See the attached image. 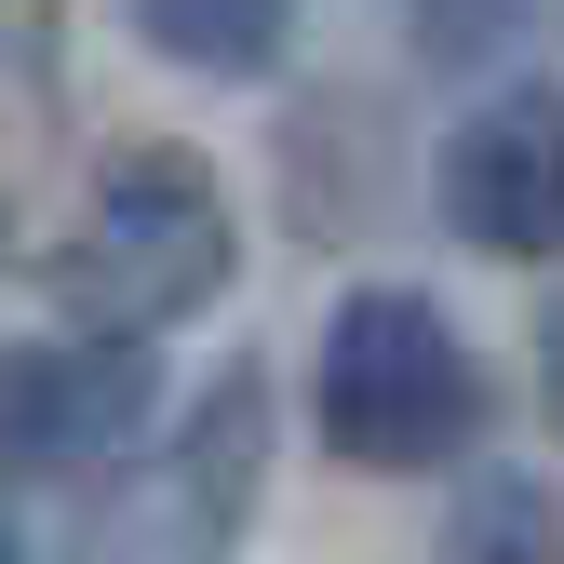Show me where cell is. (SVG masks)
<instances>
[{
	"label": "cell",
	"instance_id": "6da1fadb",
	"mask_svg": "<svg viewBox=\"0 0 564 564\" xmlns=\"http://www.w3.org/2000/svg\"><path fill=\"white\" fill-rule=\"evenodd\" d=\"M310 416L349 470H457L484 431H498V377H484V349L457 336V310L431 282H364V296H336L323 323V364H310Z\"/></svg>",
	"mask_w": 564,
	"mask_h": 564
},
{
	"label": "cell",
	"instance_id": "7a4b0ae2",
	"mask_svg": "<svg viewBox=\"0 0 564 564\" xmlns=\"http://www.w3.org/2000/svg\"><path fill=\"white\" fill-rule=\"evenodd\" d=\"M242 269V216L229 175L188 149V134H134L95 162V202L54 256V296L82 310V336H162L188 310H216Z\"/></svg>",
	"mask_w": 564,
	"mask_h": 564
},
{
	"label": "cell",
	"instance_id": "3957f363",
	"mask_svg": "<svg viewBox=\"0 0 564 564\" xmlns=\"http://www.w3.org/2000/svg\"><path fill=\"white\" fill-rule=\"evenodd\" d=\"M256 470H269V377L216 364L188 390V416L149 444V470L108 498L95 564H229V538L256 511Z\"/></svg>",
	"mask_w": 564,
	"mask_h": 564
},
{
	"label": "cell",
	"instance_id": "277c9868",
	"mask_svg": "<svg viewBox=\"0 0 564 564\" xmlns=\"http://www.w3.org/2000/svg\"><path fill=\"white\" fill-rule=\"evenodd\" d=\"M149 431H162V349L149 336L54 323V336H28L0 364V470L82 484V470H121Z\"/></svg>",
	"mask_w": 564,
	"mask_h": 564
},
{
	"label": "cell",
	"instance_id": "5b68a950",
	"mask_svg": "<svg viewBox=\"0 0 564 564\" xmlns=\"http://www.w3.org/2000/svg\"><path fill=\"white\" fill-rule=\"evenodd\" d=\"M431 216L470 256H564V82H484L431 149Z\"/></svg>",
	"mask_w": 564,
	"mask_h": 564
},
{
	"label": "cell",
	"instance_id": "8992f818",
	"mask_svg": "<svg viewBox=\"0 0 564 564\" xmlns=\"http://www.w3.org/2000/svg\"><path fill=\"white\" fill-rule=\"evenodd\" d=\"M431 564H564V484L524 457H470L431 524Z\"/></svg>",
	"mask_w": 564,
	"mask_h": 564
},
{
	"label": "cell",
	"instance_id": "52a82bcc",
	"mask_svg": "<svg viewBox=\"0 0 564 564\" xmlns=\"http://www.w3.org/2000/svg\"><path fill=\"white\" fill-rule=\"evenodd\" d=\"M134 41L175 67H229V82H269L296 54V14L282 0H134Z\"/></svg>",
	"mask_w": 564,
	"mask_h": 564
},
{
	"label": "cell",
	"instance_id": "ba28073f",
	"mask_svg": "<svg viewBox=\"0 0 564 564\" xmlns=\"http://www.w3.org/2000/svg\"><path fill=\"white\" fill-rule=\"evenodd\" d=\"M538 403H551V431H564V296H551V323H538Z\"/></svg>",
	"mask_w": 564,
	"mask_h": 564
},
{
	"label": "cell",
	"instance_id": "9c48e42d",
	"mask_svg": "<svg viewBox=\"0 0 564 564\" xmlns=\"http://www.w3.org/2000/svg\"><path fill=\"white\" fill-rule=\"evenodd\" d=\"M0 564H41V551H28V538H14V511H0Z\"/></svg>",
	"mask_w": 564,
	"mask_h": 564
},
{
	"label": "cell",
	"instance_id": "30bf717a",
	"mask_svg": "<svg viewBox=\"0 0 564 564\" xmlns=\"http://www.w3.org/2000/svg\"><path fill=\"white\" fill-rule=\"evenodd\" d=\"M0 242H14V202H0Z\"/></svg>",
	"mask_w": 564,
	"mask_h": 564
}]
</instances>
